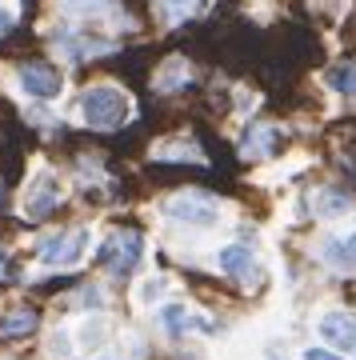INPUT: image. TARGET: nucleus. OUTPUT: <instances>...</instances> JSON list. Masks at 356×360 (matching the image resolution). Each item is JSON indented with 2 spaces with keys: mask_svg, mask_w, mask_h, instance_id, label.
<instances>
[{
  "mask_svg": "<svg viewBox=\"0 0 356 360\" xmlns=\"http://www.w3.org/2000/svg\"><path fill=\"white\" fill-rule=\"evenodd\" d=\"M320 257L329 260L332 269H356V232L344 236V240H329L320 248Z\"/></svg>",
  "mask_w": 356,
  "mask_h": 360,
  "instance_id": "9b49d317",
  "label": "nucleus"
},
{
  "mask_svg": "<svg viewBox=\"0 0 356 360\" xmlns=\"http://www.w3.org/2000/svg\"><path fill=\"white\" fill-rule=\"evenodd\" d=\"M305 360H341V356H336V352H329V348H308Z\"/></svg>",
  "mask_w": 356,
  "mask_h": 360,
  "instance_id": "4468645a",
  "label": "nucleus"
},
{
  "mask_svg": "<svg viewBox=\"0 0 356 360\" xmlns=\"http://www.w3.org/2000/svg\"><path fill=\"white\" fill-rule=\"evenodd\" d=\"M20 89H25L28 96H37V101H52V96H61L64 92V77L52 65L32 60V65L20 68Z\"/></svg>",
  "mask_w": 356,
  "mask_h": 360,
  "instance_id": "423d86ee",
  "label": "nucleus"
},
{
  "mask_svg": "<svg viewBox=\"0 0 356 360\" xmlns=\"http://www.w3.org/2000/svg\"><path fill=\"white\" fill-rule=\"evenodd\" d=\"M8 28H13V13H8V8H0V37H4Z\"/></svg>",
  "mask_w": 356,
  "mask_h": 360,
  "instance_id": "2eb2a0df",
  "label": "nucleus"
},
{
  "mask_svg": "<svg viewBox=\"0 0 356 360\" xmlns=\"http://www.w3.org/2000/svg\"><path fill=\"white\" fill-rule=\"evenodd\" d=\"M320 336L329 340L336 352H356V316L352 312H324L320 316Z\"/></svg>",
  "mask_w": 356,
  "mask_h": 360,
  "instance_id": "0eeeda50",
  "label": "nucleus"
},
{
  "mask_svg": "<svg viewBox=\"0 0 356 360\" xmlns=\"http://www.w3.org/2000/svg\"><path fill=\"white\" fill-rule=\"evenodd\" d=\"M348 205L344 196H332V193H320V208H324V217H341V208Z\"/></svg>",
  "mask_w": 356,
  "mask_h": 360,
  "instance_id": "ddd939ff",
  "label": "nucleus"
},
{
  "mask_svg": "<svg viewBox=\"0 0 356 360\" xmlns=\"http://www.w3.org/2000/svg\"><path fill=\"white\" fill-rule=\"evenodd\" d=\"M140 252H144V245H140L136 232H116L108 245H101V252H96V260H101L108 272H116V276H125V272L136 269Z\"/></svg>",
  "mask_w": 356,
  "mask_h": 360,
  "instance_id": "20e7f679",
  "label": "nucleus"
},
{
  "mask_svg": "<svg viewBox=\"0 0 356 360\" xmlns=\"http://www.w3.org/2000/svg\"><path fill=\"white\" fill-rule=\"evenodd\" d=\"M217 264L229 276H236V281H253L256 276V257H253V248H244V245H224L217 252Z\"/></svg>",
  "mask_w": 356,
  "mask_h": 360,
  "instance_id": "6e6552de",
  "label": "nucleus"
},
{
  "mask_svg": "<svg viewBox=\"0 0 356 360\" xmlns=\"http://www.w3.org/2000/svg\"><path fill=\"white\" fill-rule=\"evenodd\" d=\"M40 316L32 309H16V312H4L0 316V340H16V336H28L37 333Z\"/></svg>",
  "mask_w": 356,
  "mask_h": 360,
  "instance_id": "9d476101",
  "label": "nucleus"
},
{
  "mask_svg": "<svg viewBox=\"0 0 356 360\" xmlns=\"http://www.w3.org/2000/svg\"><path fill=\"white\" fill-rule=\"evenodd\" d=\"M4 269H8V252L0 248V276H4Z\"/></svg>",
  "mask_w": 356,
  "mask_h": 360,
  "instance_id": "dca6fc26",
  "label": "nucleus"
},
{
  "mask_svg": "<svg viewBox=\"0 0 356 360\" xmlns=\"http://www.w3.org/2000/svg\"><path fill=\"white\" fill-rule=\"evenodd\" d=\"M89 240H92L89 229L56 232V236H49V240L37 248V257L44 260V264H52V269H72V264H80V260H84Z\"/></svg>",
  "mask_w": 356,
  "mask_h": 360,
  "instance_id": "f03ea898",
  "label": "nucleus"
},
{
  "mask_svg": "<svg viewBox=\"0 0 356 360\" xmlns=\"http://www.w3.org/2000/svg\"><path fill=\"white\" fill-rule=\"evenodd\" d=\"M56 205H61V180L44 168L37 180H28V188H25V217L28 220H44Z\"/></svg>",
  "mask_w": 356,
  "mask_h": 360,
  "instance_id": "39448f33",
  "label": "nucleus"
},
{
  "mask_svg": "<svg viewBox=\"0 0 356 360\" xmlns=\"http://www.w3.org/2000/svg\"><path fill=\"white\" fill-rule=\"evenodd\" d=\"M165 217L180 220V224H192V229H212L220 220V205L204 193H184V196L165 200Z\"/></svg>",
  "mask_w": 356,
  "mask_h": 360,
  "instance_id": "7ed1b4c3",
  "label": "nucleus"
},
{
  "mask_svg": "<svg viewBox=\"0 0 356 360\" xmlns=\"http://www.w3.org/2000/svg\"><path fill=\"white\" fill-rule=\"evenodd\" d=\"M80 116L92 129H120L132 116V101L120 89H113V84H96V89H89L80 96Z\"/></svg>",
  "mask_w": 356,
  "mask_h": 360,
  "instance_id": "f257e3e1",
  "label": "nucleus"
},
{
  "mask_svg": "<svg viewBox=\"0 0 356 360\" xmlns=\"http://www.w3.org/2000/svg\"><path fill=\"white\" fill-rule=\"evenodd\" d=\"M280 153V129L272 124H256L248 136H244V156L248 160H265V156Z\"/></svg>",
  "mask_w": 356,
  "mask_h": 360,
  "instance_id": "1a4fd4ad",
  "label": "nucleus"
},
{
  "mask_svg": "<svg viewBox=\"0 0 356 360\" xmlns=\"http://www.w3.org/2000/svg\"><path fill=\"white\" fill-rule=\"evenodd\" d=\"M332 92H341V96H356V65H336L329 68V77H324Z\"/></svg>",
  "mask_w": 356,
  "mask_h": 360,
  "instance_id": "f8f14e48",
  "label": "nucleus"
}]
</instances>
